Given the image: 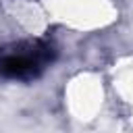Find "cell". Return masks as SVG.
Segmentation results:
<instances>
[{"instance_id": "1", "label": "cell", "mask_w": 133, "mask_h": 133, "mask_svg": "<svg viewBox=\"0 0 133 133\" xmlns=\"http://www.w3.org/2000/svg\"><path fill=\"white\" fill-rule=\"evenodd\" d=\"M52 44L44 39H29L0 50V75L17 81H31L44 73L54 60Z\"/></svg>"}]
</instances>
